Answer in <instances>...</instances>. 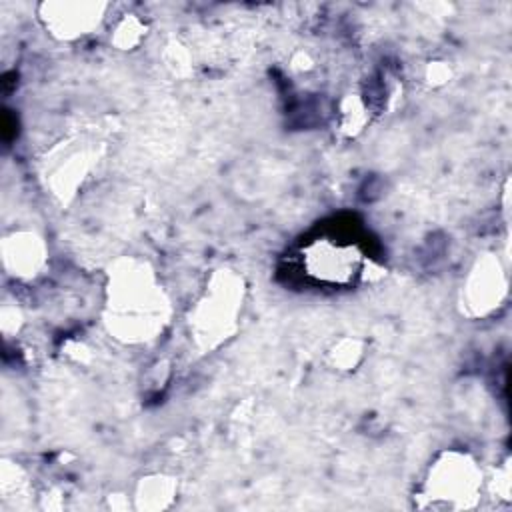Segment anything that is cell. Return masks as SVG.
<instances>
[{
  "label": "cell",
  "instance_id": "obj_1",
  "mask_svg": "<svg viewBox=\"0 0 512 512\" xmlns=\"http://www.w3.org/2000/svg\"><path fill=\"white\" fill-rule=\"evenodd\" d=\"M168 300L146 262L124 260L110 272L106 324L124 342H148L162 332Z\"/></svg>",
  "mask_w": 512,
  "mask_h": 512
},
{
  "label": "cell",
  "instance_id": "obj_2",
  "mask_svg": "<svg viewBox=\"0 0 512 512\" xmlns=\"http://www.w3.org/2000/svg\"><path fill=\"white\" fill-rule=\"evenodd\" d=\"M484 472L472 454L440 452L414 490V506L422 510H470L484 496Z\"/></svg>",
  "mask_w": 512,
  "mask_h": 512
},
{
  "label": "cell",
  "instance_id": "obj_3",
  "mask_svg": "<svg viewBox=\"0 0 512 512\" xmlns=\"http://www.w3.org/2000/svg\"><path fill=\"white\" fill-rule=\"evenodd\" d=\"M242 302V278L228 270L216 272L190 312V330L196 342L212 348L226 340L236 328Z\"/></svg>",
  "mask_w": 512,
  "mask_h": 512
},
{
  "label": "cell",
  "instance_id": "obj_4",
  "mask_svg": "<svg viewBox=\"0 0 512 512\" xmlns=\"http://www.w3.org/2000/svg\"><path fill=\"white\" fill-rule=\"evenodd\" d=\"M302 270L308 278L328 286H346L362 274L360 252L346 242L316 238L302 248Z\"/></svg>",
  "mask_w": 512,
  "mask_h": 512
},
{
  "label": "cell",
  "instance_id": "obj_5",
  "mask_svg": "<svg viewBox=\"0 0 512 512\" xmlns=\"http://www.w3.org/2000/svg\"><path fill=\"white\" fill-rule=\"evenodd\" d=\"M104 4L96 2H46L38 18L58 40H76L92 34L104 20Z\"/></svg>",
  "mask_w": 512,
  "mask_h": 512
},
{
  "label": "cell",
  "instance_id": "obj_6",
  "mask_svg": "<svg viewBox=\"0 0 512 512\" xmlns=\"http://www.w3.org/2000/svg\"><path fill=\"white\" fill-rule=\"evenodd\" d=\"M504 290L498 260L494 256H484L474 264L462 286V302L470 314L482 316L498 306Z\"/></svg>",
  "mask_w": 512,
  "mask_h": 512
},
{
  "label": "cell",
  "instance_id": "obj_7",
  "mask_svg": "<svg viewBox=\"0 0 512 512\" xmlns=\"http://www.w3.org/2000/svg\"><path fill=\"white\" fill-rule=\"evenodd\" d=\"M46 244L34 232L14 230L2 240L4 270L18 280H34L46 266Z\"/></svg>",
  "mask_w": 512,
  "mask_h": 512
},
{
  "label": "cell",
  "instance_id": "obj_8",
  "mask_svg": "<svg viewBox=\"0 0 512 512\" xmlns=\"http://www.w3.org/2000/svg\"><path fill=\"white\" fill-rule=\"evenodd\" d=\"M176 494V482L168 476H148L140 482L136 490V506L144 510H162L172 504Z\"/></svg>",
  "mask_w": 512,
  "mask_h": 512
},
{
  "label": "cell",
  "instance_id": "obj_9",
  "mask_svg": "<svg viewBox=\"0 0 512 512\" xmlns=\"http://www.w3.org/2000/svg\"><path fill=\"white\" fill-rule=\"evenodd\" d=\"M368 104L362 94H346L340 102V128L348 134H356L368 122Z\"/></svg>",
  "mask_w": 512,
  "mask_h": 512
},
{
  "label": "cell",
  "instance_id": "obj_10",
  "mask_svg": "<svg viewBox=\"0 0 512 512\" xmlns=\"http://www.w3.org/2000/svg\"><path fill=\"white\" fill-rule=\"evenodd\" d=\"M144 30V24L136 16H126L118 22L114 30V44L120 46L122 50H130L142 40Z\"/></svg>",
  "mask_w": 512,
  "mask_h": 512
},
{
  "label": "cell",
  "instance_id": "obj_11",
  "mask_svg": "<svg viewBox=\"0 0 512 512\" xmlns=\"http://www.w3.org/2000/svg\"><path fill=\"white\" fill-rule=\"evenodd\" d=\"M330 356H332L334 366H340V368H344V370H350L352 366H356V362H358L360 356H362L360 342L350 340V338L340 340V342L334 346V350L330 352Z\"/></svg>",
  "mask_w": 512,
  "mask_h": 512
}]
</instances>
